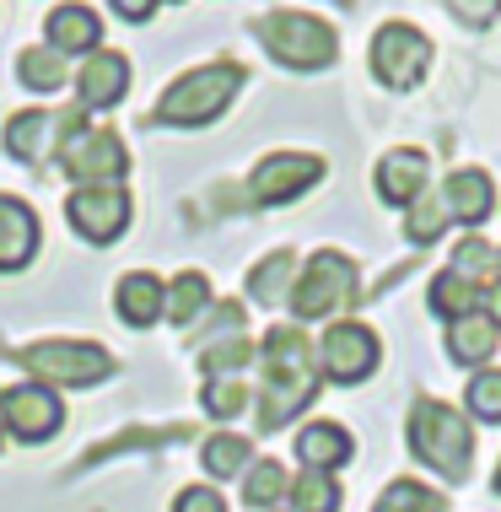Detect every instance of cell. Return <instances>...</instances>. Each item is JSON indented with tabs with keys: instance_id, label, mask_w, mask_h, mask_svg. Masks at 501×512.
Returning <instances> with one entry per match:
<instances>
[{
	"instance_id": "obj_23",
	"label": "cell",
	"mask_w": 501,
	"mask_h": 512,
	"mask_svg": "<svg viewBox=\"0 0 501 512\" xmlns=\"http://www.w3.org/2000/svg\"><path fill=\"white\" fill-rule=\"evenodd\" d=\"M291 286H297V254L291 248H275L264 265H254V275H248V297L254 302H281L291 297Z\"/></svg>"
},
{
	"instance_id": "obj_21",
	"label": "cell",
	"mask_w": 501,
	"mask_h": 512,
	"mask_svg": "<svg viewBox=\"0 0 501 512\" xmlns=\"http://www.w3.org/2000/svg\"><path fill=\"white\" fill-rule=\"evenodd\" d=\"M49 49L54 54H97L103 49V17L92 6H60L49 11Z\"/></svg>"
},
{
	"instance_id": "obj_22",
	"label": "cell",
	"mask_w": 501,
	"mask_h": 512,
	"mask_svg": "<svg viewBox=\"0 0 501 512\" xmlns=\"http://www.w3.org/2000/svg\"><path fill=\"white\" fill-rule=\"evenodd\" d=\"M426 302H431V313L437 318H464V313H480L485 308V286H475V281H464L458 270H442L437 281H431V292H426Z\"/></svg>"
},
{
	"instance_id": "obj_16",
	"label": "cell",
	"mask_w": 501,
	"mask_h": 512,
	"mask_svg": "<svg viewBox=\"0 0 501 512\" xmlns=\"http://www.w3.org/2000/svg\"><path fill=\"white\" fill-rule=\"evenodd\" d=\"M442 205H448L453 221H464V227H480L485 216L496 211V184L485 168H453L442 178Z\"/></svg>"
},
{
	"instance_id": "obj_26",
	"label": "cell",
	"mask_w": 501,
	"mask_h": 512,
	"mask_svg": "<svg viewBox=\"0 0 501 512\" xmlns=\"http://www.w3.org/2000/svg\"><path fill=\"white\" fill-rule=\"evenodd\" d=\"M17 76H22L27 92H60L65 81H71V71H65V54H54L49 44L22 49L17 54Z\"/></svg>"
},
{
	"instance_id": "obj_41",
	"label": "cell",
	"mask_w": 501,
	"mask_h": 512,
	"mask_svg": "<svg viewBox=\"0 0 501 512\" xmlns=\"http://www.w3.org/2000/svg\"><path fill=\"white\" fill-rule=\"evenodd\" d=\"M340 6H351V0H340Z\"/></svg>"
},
{
	"instance_id": "obj_24",
	"label": "cell",
	"mask_w": 501,
	"mask_h": 512,
	"mask_svg": "<svg viewBox=\"0 0 501 512\" xmlns=\"http://www.w3.org/2000/svg\"><path fill=\"white\" fill-rule=\"evenodd\" d=\"M286 491H291L286 464H275V459H254V464H248V475H243V502L254 507V512L281 507V502H286Z\"/></svg>"
},
{
	"instance_id": "obj_1",
	"label": "cell",
	"mask_w": 501,
	"mask_h": 512,
	"mask_svg": "<svg viewBox=\"0 0 501 512\" xmlns=\"http://www.w3.org/2000/svg\"><path fill=\"white\" fill-rule=\"evenodd\" d=\"M318 394V372H313V351L302 329H270L264 335V389H259V426L281 432L286 421H297Z\"/></svg>"
},
{
	"instance_id": "obj_19",
	"label": "cell",
	"mask_w": 501,
	"mask_h": 512,
	"mask_svg": "<svg viewBox=\"0 0 501 512\" xmlns=\"http://www.w3.org/2000/svg\"><path fill=\"white\" fill-rule=\"evenodd\" d=\"M496 345H501V329H496V318L491 313H464V318H453L448 324V356L458 367H491V356H496Z\"/></svg>"
},
{
	"instance_id": "obj_13",
	"label": "cell",
	"mask_w": 501,
	"mask_h": 512,
	"mask_svg": "<svg viewBox=\"0 0 501 512\" xmlns=\"http://www.w3.org/2000/svg\"><path fill=\"white\" fill-rule=\"evenodd\" d=\"M65 216H71V227L81 232L87 243H114L124 227H130V195H124L119 184H92V189H76L71 200H65Z\"/></svg>"
},
{
	"instance_id": "obj_29",
	"label": "cell",
	"mask_w": 501,
	"mask_h": 512,
	"mask_svg": "<svg viewBox=\"0 0 501 512\" xmlns=\"http://www.w3.org/2000/svg\"><path fill=\"white\" fill-rule=\"evenodd\" d=\"M372 512H448V502H442V491L421 486V480H394V486H383Z\"/></svg>"
},
{
	"instance_id": "obj_25",
	"label": "cell",
	"mask_w": 501,
	"mask_h": 512,
	"mask_svg": "<svg viewBox=\"0 0 501 512\" xmlns=\"http://www.w3.org/2000/svg\"><path fill=\"white\" fill-rule=\"evenodd\" d=\"M200 464H205V475H216V480H238V475H248V464H254V448H248V437H238V432H221L200 448Z\"/></svg>"
},
{
	"instance_id": "obj_3",
	"label": "cell",
	"mask_w": 501,
	"mask_h": 512,
	"mask_svg": "<svg viewBox=\"0 0 501 512\" xmlns=\"http://www.w3.org/2000/svg\"><path fill=\"white\" fill-rule=\"evenodd\" d=\"M254 38L286 71H324L340 54V33L324 17H308V11H264L254 22Z\"/></svg>"
},
{
	"instance_id": "obj_37",
	"label": "cell",
	"mask_w": 501,
	"mask_h": 512,
	"mask_svg": "<svg viewBox=\"0 0 501 512\" xmlns=\"http://www.w3.org/2000/svg\"><path fill=\"white\" fill-rule=\"evenodd\" d=\"M491 318H496V329H501V281H496V292H491Z\"/></svg>"
},
{
	"instance_id": "obj_30",
	"label": "cell",
	"mask_w": 501,
	"mask_h": 512,
	"mask_svg": "<svg viewBox=\"0 0 501 512\" xmlns=\"http://www.w3.org/2000/svg\"><path fill=\"white\" fill-rule=\"evenodd\" d=\"M464 415L501 426V367H480L464 389Z\"/></svg>"
},
{
	"instance_id": "obj_40",
	"label": "cell",
	"mask_w": 501,
	"mask_h": 512,
	"mask_svg": "<svg viewBox=\"0 0 501 512\" xmlns=\"http://www.w3.org/2000/svg\"><path fill=\"white\" fill-rule=\"evenodd\" d=\"M496 281H501V248H496Z\"/></svg>"
},
{
	"instance_id": "obj_15",
	"label": "cell",
	"mask_w": 501,
	"mask_h": 512,
	"mask_svg": "<svg viewBox=\"0 0 501 512\" xmlns=\"http://www.w3.org/2000/svg\"><path fill=\"white\" fill-rule=\"evenodd\" d=\"M76 92H81V108H114L130 92V60L114 49L87 54V65L76 71Z\"/></svg>"
},
{
	"instance_id": "obj_42",
	"label": "cell",
	"mask_w": 501,
	"mask_h": 512,
	"mask_svg": "<svg viewBox=\"0 0 501 512\" xmlns=\"http://www.w3.org/2000/svg\"><path fill=\"white\" fill-rule=\"evenodd\" d=\"M0 437H6V426H0Z\"/></svg>"
},
{
	"instance_id": "obj_34",
	"label": "cell",
	"mask_w": 501,
	"mask_h": 512,
	"mask_svg": "<svg viewBox=\"0 0 501 512\" xmlns=\"http://www.w3.org/2000/svg\"><path fill=\"white\" fill-rule=\"evenodd\" d=\"M448 11L464 27H491L501 17V0H448Z\"/></svg>"
},
{
	"instance_id": "obj_36",
	"label": "cell",
	"mask_w": 501,
	"mask_h": 512,
	"mask_svg": "<svg viewBox=\"0 0 501 512\" xmlns=\"http://www.w3.org/2000/svg\"><path fill=\"white\" fill-rule=\"evenodd\" d=\"M114 11L124 22H151V11H157V0H114Z\"/></svg>"
},
{
	"instance_id": "obj_33",
	"label": "cell",
	"mask_w": 501,
	"mask_h": 512,
	"mask_svg": "<svg viewBox=\"0 0 501 512\" xmlns=\"http://www.w3.org/2000/svg\"><path fill=\"white\" fill-rule=\"evenodd\" d=\"M200 405L211 410L216 421H232V415H243V405H248L243 378H211V383H205V394H200Z\"/></svg>"
},
{
	"instance_id": "obj_39",
	"label": "cell",
	"mask_w": 501,
	"mask_h": 512,
	"mask_svg": "<svg viewBox=\"0 0 501 512\" xmlns=\"http://www.w3.org/2000/svg\"><path fill=\"white\" fill-rule=\"evenodd\" d=\"M270 512H297V507H291V502H281V507H270Z\"/></svg>"
},
{
	"instance_id": "obj_11",
	"label": "cell",
	"mask_w": 501,
	"mask_h": 512,
	"mask_svg": "<svg viewBox=\"0 0 501 512\" xmlns=\"http://www.w3.org/2000/svg\"><path fill=\"white\" fill-rule=\"evenodd\" d=\"M318 178H324V157H313V151H275V157H264L254 168L248 195L259 205H286V200L308 195Z\"/></svg>"
},
{
	"instance_id": "obj_18",
	"label": "cell",
	"mask_w": 501,
	"mask_h": 512,
	"mask_svg": "<svg viewBox=\"0 0 501 512\" xmlns=\"http://www.w3.org/2000/svg\"><path fill=\"white\" fill-rule=\"evenodd\" d=\"M38 254V216L17 195H0V270H22Z\"/></svg>"
},
{
	"instance_id": "obj_17",
	"label": "cell",
	"mask_w": 501,
	"mask_h": 512,
	"mask_svg": "<svg viewBox=\"0 0 501 512\" xmlns=\"http://www.w3.org/2000/svg\"><path fill=\"white\" fill-rule=\"evenodd\" d=\"M297 459H302V469H324V475H334V469H345L356 459V437L345 432L340 421H308L297 432Z\"/></svg>"
},
{
	"instance_id": "obj_5",
	"label": "cell",
	"mask_w": 501,
	"mask_h": 512,
	"mask_svg": "<svg viewBox=\"0 0 501 512\" xmlns=\"http://www.w3.org/2000/svg\"><path fill=\"white\" fill-rule=\"evenodd\" d=\"M356 297H361L356 265L340 254V248H318V254L308 259V270L297 275V286H291V313L297 318H329Z\"/></svg>"
},
{
	"instance_id": "obj_38",
	"label": "cell",
	"mask_w": 501,
	"mask_h": 512,
	"mask_svg": "<svg viewBox=\"0 0 501 512\" xmlns=\"http://www.w3.org/2000/svg\"><path fill=\"white\" fill-rule=\"evenodd\" d=\"M491 491L501 496V464H496V475H491Z\"/></svg>"
},
{
	"instance_id": "obj_9",
	"label": "cell",
	"mask_w": 501,
	"mask_h": 512,
	"mask_svg": "<svg viewBox=\"0 0 501 512\" xmlns=\"http://www.w3.org/2000/svg\"><path fill=\"white\" fill-rule=\"evenodd\" d=\"M60 168L76 178V189H92V184H119L130 173V157H124V141L114 130H81L60 146Z\"/></svg>"
},
{
	"instance_id": "obj_2",
	"label": "cell",
	"mask_w": 501,
	"mask_h": 512,
	"mask_svg": "<svg viewBox=\"0 0 501 512\" xmlns=\"http://www.w3.org/2000/svg\"><path fill=\"white\" fill-rule=\"evenodd\" d=\"M405 442H410L415 459L426 469H437L442 480H453V486L469 480L475 426H469V415H458V405H448V399H415L410 421H405Z\"/></svg>"
},
{
	"instance_id": "obj_28",
	"label": "cell",
	"mask_w": 501,
	"mask_h": 512,
	"mask_svg": "<svg viewBox=\"0 0 501 512\" xmlns=\"http://www.w3.org/2000/svg\"><path fill=\"white\" fill-rule=\"evenodd\" d=\"M205 302H211V281H205L200 270H184L178 281H167V308H162V313L173 318L178 329H184V324H194V318H200Z\"/></svg>"
},
{
	"instance_id": "obj_31",
	"label": "cell",
	"mask_w": 501,
	"mask_h": 512,
	"mask_svg": "<svg viewBox=\"0 0 501 512\" xmlns=\"http://www.w3.org/2000/svg\"><path fill=\"white\" fill-rule=\"evenodd\" d=\"M448 205H442V195H421L405 211V238L415 243V248H426V243H437L442 238V227H448Z\"/></svg>"
},
{
	"instance_id": "obj_8",
	"label": "cell",
	"mask_w": 501,
	"mask_h": 512,
	"mask_svg": "<svg viewBox=\"0 0 501 512\" xmlns=\"http://www.w3.org/2000/svg\"><path fill=\"white\" fill-rule=\"evenodd\" d=\"M318 362H324V378L329 383H361L372 378L383 362V340L372 324H361V318H340V324L324 329V340H318Z\"/></svg>"
},
{
	"instance_id": "obj_4",
	"label": "cell",
	"mask_w": 501,
	"mask_h": 512,
	"mask_svg": "<svg viewBox=\"0 0 501 512\" xmlns=\"http://www.w3.org/2000/svg\"><path fill=\"white\" fill-rule=\"evenodd\" d=\"M238 87H243V65L238 60L200 65V71L178 76L173 87L162 92L157 119L162 124H184V130H194V124H211L216 114H227V103L238 98Z\"/></svg>"
},
{
	"instance_id": "obj_20",
	"label": "cell",
	"mask_w": 501,
	"mask_h": 512,
	"mask_svg": "<svg viewBox=\"0 0 501 512\" xmlns=\"http://www.w3.org/2000/svg\"><path fill=\"white\" fill-rule=\"evenodd\" d=\"M114 308H119L124 324L151 329L167 308V286L151 270H130V275H119V286H114Z\"/></svg>"
},
{
	"instance_id": "obj_6",
	"label": "cell",
	"mask_w": 501,
	"mask_h": 512,
	"mask_svg": "<svg viewBox=\"0 0 501 512\" xmlns=\"http://www.w3.org/2000/svg\"><path fill=\"white\" fill-rule=\"evenodd\" d=\"M367 65L388 92H410L431 65V38L415 22H383L367 49Z\"/></svg>"
},
{
	"instance_id": "obj_14",
	"label": "cell",
	"mask_w": 501,
	"mask_h": 512,
	"mask_svg": "<svg viewBox=\"0 0 501 512\" xmlns=\"http://www.w3.org/2000/svg\"><path fill=\"white\" fill-rule=\"evenodd\" d=\"M426 178H431V157H426V151H421V146H394V151L378 162L372 184H378V200H383V205L410 211V205L426 195Z\"/></svg>"
},
{
	"instance_id": "obj_35",
	"label": "cell",
	"mask_w": 501,
	"mask_h": 512,
	"mask_svg": "<svg viewBox=\"0 0 501 512\" xmlns=\"http://www.w3.org/2000/svg\"><path fill=\"white\" fill-rule=\"evenodd\" d=\"M173 512H227V502H221L216 486H184L178 502H173Z\"/></svg>"
},
{
	"instance_id": "obj_12",
	"label": "cell",
	"mask_w": 501,
	"mask_h": 512,
	"mask_svg": "<svg viewBox=\"0 0 501 512\" xmlns=\"http://www.w3.org/2000/svg\"><path fill=\"white\" fill-rule=\"evenodd\" d=\"M87 124V108H65V114H44V108H27L6 124V151L22 162L33 157H60V146Z\"/></svg>"
},
{
	"instance_id": "obj_27",
	"label": "cell",
	"mask_w": 501,
	"mask_h": 512,
	"mask_svg": "<svg viewBox=\"0 0 501 512\" xmlns=\"http://www.w3.org/2000/svg\"><path fill=\"white\" fill-rule=\"evenodd\" d=\"M286 502L297 512H340L345 491H340V480H334V475H324V469H302V475L291 480Z\"/></svg>"
},
{
	"instance_id": "obj_7",
	"label": "cell",
	"mask_w": 501,
	"mask_h": 512,
	"mask_svg": "<svg viewBox=\"0 0 501 512\" xmlns=\"http://www.w3.org/2000/svg\"><path fill=\"white\" fill-rule=\"evenodd\" d=\"M22 367L33 372V383H71V389H87V383L108 378L114 362H108L103 345H87V340H44V345H27L22 351Z\"/></svg>"
},
{
	"instance_id": "obj_10",
	"label": "cell",
	"mask_w": 501,
	"mask_h": 512,
	"mask_svg": "<svg viewBox=\"0 0 501 512\" xmlns=\"http://www.w3.org/2000/svg\"><path fill=\"white\" fill-rule=\"evenodd\" d=\"M0 426L22 442H49L65 426V405L49 383H17L0 394Z\"/></svg>"
},
{
	"instance_id": "obj_32",
	"label": "cell",
	"mask_w": 501,
	"mask_h": 512,
	"mask_svg": "<svg viewBox=\"0 0 501 512\" xmlns=\"http://www.w3.org/2000/svg\"><path fill=\"white\" fill-rule=\"evenodd\" d=\"M448 270H458L464 281H475V286H496V248L485 238H464L453 248V265Z\"/></svg>"
}]
</instances>
